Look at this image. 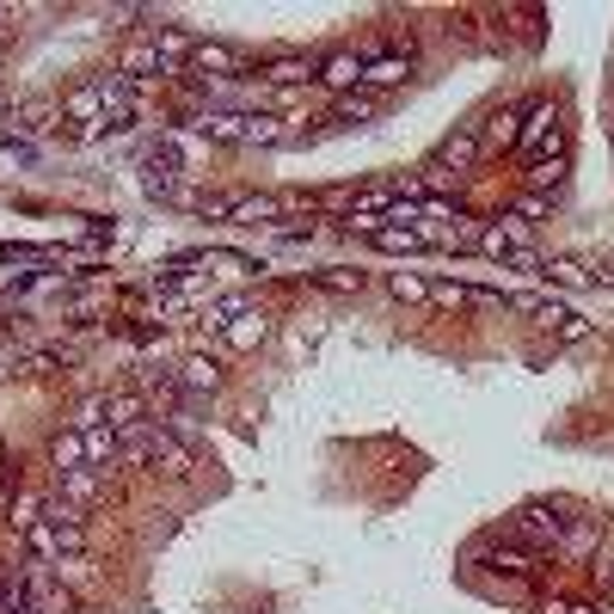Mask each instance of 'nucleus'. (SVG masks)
I'll list each match as a JSON object with an SVG mask.
<instances>
[{
  "label": "nucleus",
  "mask_w": 614,
  "mask_h": 614,
  "mask_svg": "<svg viewBox=\"0 0 614 614\" xmlns=\"http://www.w3.org/2000/svg\"><path fill=\"white\" fill-rule=\"evenodd\" d=\"M565 534H572V522L560 516V510H548V504H529V510H516L510 516V541H522V548H560Z\"/></svg>",
  "instance_id": "obj_4"
},
{
  "label": "nucleus",
  "mask_w": 614,
  "mask_h": 614,
  "mask_svg": "<svg viewBox=\"0 0 614 614\" xmlns=\"http://www.w3.org/2000/svg\"><path fill=\"white\" fill-rule=\"evenodd\" d=\"M516 154L522 161H565V123H560V105L553 99H541V105H529V117H522V135H516Z\"/></svg>",
  "instance_id": "obj_1"
},
{
  "label": "nucleus",
  "mask_w": 614,
  "mask_h": 614,
  "mask_svg": "<svg viewBox=\"0 0 614 614\" xmlns=\"http://www.w3.org/2000/svg\"><path fill=\"white\" fill-rule=\"evenodd\" d=\"M25 534H31V548H38V560H74V553H81V522L68 516V504L38 516Z\"/></svg>",
  "instance_id": "obj_3"
},
{
  "label": "nucleus",
  "mask_w": 614,
  "mask_h": 614,
  "mask_svg": "<svg viewBox=\"0 0 614 614\" xmlns=\"http://www.w3.org/2000/svg\"><path fill=\"white\" fill-rule=\"evenodd\" d=\"M320 86H332V93H357V86H362V55H350V50L326 55V62H320Z\"/></svg>",
  "instance_id": "obj_12"
},
{
  "label": "nucleus",
  "mask_w": 614,
  "mask_h": 614,
  "mask_svg": "<svg viewBox=\"0 0 614 614\" xmlns=\"http://www.w3.org/2000/svg\"><path fill=\"white\" fill-rule=\"evenodd\" d=\"M154 55H161V74H185L191 68V50H197V38L191 31H178V25H154Z\"/></svg>",
  "instance_id": "obj_6"
},
{
  "label": "nucleus",
  "mask_w": 614,
  "mask_h": 614,
  "mask_svg": "<svg viewBox=\"0 0 614 614\" xmlns=\"http://www.w3.org/2000/svg\"><path fill=\"white\" fill-rule=\"evenodd\" d=\"M265 338H270V314H265V307H241V314L227 320V345H234V350H258Z\"/></svg>",
  "instance_id": "obj_9"
},
{
  "label": "nucleus",
  "mask_w": 614,
  "mask_h": 614,
  "mask_svg": "<svg viewBox=\"0 0 614 614\" xmlns=\"http://www.w3.org/2000/svg\"><path fill=\"white\" fill-rule=\"evenodd\" d=\"M553 209V197H541V191H522V203H516V222H534V215H548Z\"/></svg>",
  "instance_id": "obj_26"
},
{
  "label": "nucleus",
  "mask_w": 614,
  "mask_h": 614,
  "mask_svg": "<svg viewBox=\"0 0 614 614\" xmlns=\"http://www.w3.org/2000/svg\"><path fill=\"white\" fill-rule=\"evenodd\" d=\"M142 191L147 197H178V166L173 161H147L142 166Z\"/></svg>",
  "instance_id": "obj_22"
},
{
  "label": "nucleus",
  "mask_w": 614,
  "mask_h": 614,
  "mask_svg": "<svg viewBox=\"0 0 614 614\" xmlns=\"http://www.w3.org/2000/svg\"><path fill=\"white\" fill-rule=\"evenodd\" d=\"M270 215H283V203H277V197H234V209H227V222L258 227V222H270Z\"/></svg>",
  "instance_id": "obj_21"
},
{
  "label": "nucleus",
  "mask_w": 614,
  "mask_h": 614,
  "mask_svg": "<svg viewBox=\"0 0 614 614\" xmlns=\"http://www.w3.org/2000/svg\"><path fill=\"white\" fill-rule=\"evenodd\" d=\"M81 442H86V468H99V473L111 461H123V437L111 424H81Z\"/></svg>",
  "instance_id": "obj_10"
},
{
  "label": "nucleus",
  "mask_w": 614,
  "mask_h": 614,
  "mask_svg": "<svg viewBox=\"0 0 614 614\" xmlns=\"http://www.w3.org/2000/svg\"><path fill=\"white\" fill-rule=\"evenodd\" d=\"M522 117H529V105H498L492 117H485V130H480V147H516V135H522Z\"/></svg>",
  "instance_id": "obj_7"
},
{
  "label": "nucleus",
  "mask_w": 614,
  "mask_h": 614,
  "mask_svg": "<svg viewBox=\"0 0 614 614\" xmlns=\"http://www.w3.org/2000/svg\"><path fill=\"white\" fill-rule=\"evenodd\" d=\"M388 289L400 295V301H430V283H424V277H406V270L388 283Z\"/></svg>",
  "instance_id": "obj_25"
},
{
  "label": "nucleus",
  "mask_w": 614,
  "mask_h": 614,
  "mask_svg": "<svg viewBox=\"0 0 614 614\" xmlns=\"http://www.w3.org/2000/svg\"><path fill=\"white\" fill-rule=\"evenodd\" d=\"M406 74H412V55H375V62H362V93H388Z\"/></svg>",
  "instance_id": "obj_11"
},
{
  "label": "nucleus",
  "mask_w": 614,
  "mask_h": 614,
  "mask_svg": "<svg viewBox=\"0 0 614 614\" xmlns=\"http://www.w3.org/2000/svg\"><path fill=\"white\" fill-rule=\"evenodd\" d=\"M117 74H123V81H147V74H161L154 43H130V50H123V62H117Z\"/></svg>",
  "instance_id": "obj_19"
},
{
  "label": "nucleus",
  "mask_w": 614,
  "mask_h": 614,
  "mask_svg": "<svg viewBox=\"0 0 614 614\" xmlns=\"http://www.w3.org/2000/svg\"><path fill=\"white\" fill-rule=\"evenodd\" d=\"M99 480H105L99 468H74V473H62V504H68V510L93 504V498H99Z\"/></svg>",
  "instance_id": "obj_17"
},
{
  "label": "nucleus",
  "mask_w": 614,
  "mask_h": 614,
  "mask_svg": "<svg viewBox=\"0 0 614 614\" xmlns=\"http://www.w3.org/2000/svg\"><path fill=\"white\" fill-rule=\"evenodd\" d=\"M50 468H55V480H62V473H74V468H86V442H81V430H62V437L50 442Z\"/></svg>",
  "instance_id": "obj_18"
},
{
  "label": "nucleus",
  "mask_w": 614,
  "mask_h": 614,
  "mask_svg": "<svg viewBox=\"0 0 614 614\" xmlns=\"http://www.w3.org/2000/svg\"><path fill=\"white\" fill-rule=\"evenodd\" d=\"M369 246H375V253H424L430 241L418 234V227H406V222H381L369 234Z\"/></svg>",
  "instance_id": "obj_13"
},
{
  "label": "nucleus",
  "mask_w": 614,
  "mask_h": 614,
  "mask_svg": "<svg viewBox=\"0 0 614 614\" xmlns=\"http://www.w3.org/2000/svg\"><path fill=\"white\" fill-rule=\"evenodd\" d=\"M191 68H215V74H241V50H227V43H209L197 38V50H191Z\"/></svg>",
  "instance_id": "obj_16"
},
{
  "label": "nucleus",
  "mask_w": 614,
  "mask_h": 614,
  "mask_svg": "<svg viewBox=\"0 0 614 614\" xmlns=\"http://www.w3.org/2000/svg\"><path fill=\"white\" fill-rule=\"evenodd\" d=\"M590 320H577V314H560V338H584Z\"/></svg>",
  "instance_id": "obj_30"
},
{
  "label": "nucleus",
  "mask_w": 614,
  "mask_h": 614,
  "mask_svg": "<svg viewBox=\"0 0 614 614\" xmlns=\"http://www.w3.org/2000/svg\"><path fill=\"white\" fill-rule=\"evenodd\" d=\"M375 111H381V99H375V93H362V86H357V93H345V99H338V117H345V123H369Z\"/></svg>",
  "instance_id": "obj_24"
},
{
  "label": "nucleus",
  "mask_w": 614,
  "mask_h": 614,
  "mask_svg": "<svg viewBox=\"0 0 614 614\" xmlns=\"http://www.w3.org/2000/svg\"><path fill=\"white\" fill-rule=\"evenodd\" d=\"M307 74H320V68L307 62V55H277V62L265 68V81H270V86H301Z\"/></svg>",
  "instance_id": "obj_20"
},
{
  "label": "nucleus",
  "mask_w": 614,
  "mask_h": 614,
  "mask_svg": "<svg viewBox=\"0 0 614 614\" xmlns=\"http://www.w3.org/2000/svg\"><path fill=\"white\" fill-rule=\"evenodd\" d=\"M548 614H602L596 602H548Z\"/></svg>",
  "instance_id": "obj_29"
},
{
  "label": "nucleus",
  "mask_w": 614,
  "mask_h": 614,
  "mask_svg": "<svg viewBox=\"0 0 614 614\" xmlns=\"http://www.w3.org/2000/svg\"><path fill=\"white\" fill-rule=\"evenodd\" d=\"M147 461H154L161 473H173V480H185V473H191V449L173 437V430H161V424H154V442H147Z\"/></svg>",
  "instance_id": "obj_8"
},
{
  "label": "nucleus",
  "mask_w": 614,
  "mask_h": 614,
  "mask_svg": "<svg viewBox=\"0 0 614 614\" xmlns=\"http://www.w3.org/2000/svg\"><path fill=\"white\" fill-rule=\"evenodd\" d=\"M178 381H185L191 393H215V388H222V362H215V357H185V362H178Z\"/></svg>",
  "instance_id": "obj_15"
},
{
  "label": "nucleus",
  "mask_w": 614,
  "mask_h": 614,
  "mask_svg": "<svg viewBox=\"0 0 614 614\" xmlns=\"http://www.w3.org/2000/svg\"><path fill=\"white\" fill-rule=\"evenodd\" d=\"M246 117L253 111H203L197 135H209V142H246Z\"/></svg>",
  "instance_id": "obj_14"
},
{
  "label": "nucleus",
  "mask_w": 614,
  "mask_h": 614,
  "mask_svg": "<svg viewBox=\"0 0 614 614\" xmlns=\"http://www.w3.org/2000/svg\"><path fill=\"white\" fill-rule=\"evenodd\" d=\"M277 117H258V111H253V117H246V142H277Z\"/></svg>",
  "instance_id": "obj_27"
},
{
  "label": "nucleus",
  "mask_w": 614,
  "mask_h": 614,
  "mask_svg": "<svg viewBox=\"0 0 614 614\" xmlns=\"http://www.w3.org/2000/svg\"><path fill=\"white\" fill-rule=\"evenodd\" d=\"M522 178H529V191H541V197H553V191H560V178H565V161H534Z\"/></svg>",
  "instance_id": "obj_23"
},
{
  "label": "nucleus",
  "mask_w": 614,
  "mask_h": 614,
  "mask_svg": "<svg viewBox=\"0 0 614 614\" xmlns=\"http://www.w3.org/2000/svg\"><path fill=\"white\" fill-rule=\"evenodd\" d=\"M473 161H480V130L468 123V130H454L449 142L437 147V161H430V173H437V178H442V173H468Z\"/></svg>",
  "instance_id": "obj_5"
},
{
  "label": "nucleus",
  "mask_w": 614,
  "mask_h": 614,
  "mask_svg": "<svg viewBox=\"0 0 614 614\" xmlns=\"http://www.w3.org/2000/svg\"><path fill=\"white\" fill-rule=\"evenodd\" d=\"M473 253L498 258V265H516V270H534V265H541V258H534V227L516 222V215H504V222H485Z\"/></svg>",
  "instance_id": "obj_2"
},
{
  "label": "nucleus",
  "mask_w": 614,
  "mask_h": 614,
  "mask_svg": "<svg viewBox=\"0 0 614 614\" xmlns=\"http://www.w3.org/2000/svg\"><path fill=\"white\" fill-rule=\"evenodd\" d=\"M326 289H362V270H326Z\"/></svg>",
  "instance_id": "obj_28"
},
{
  "label": "nucleus",
  "mask_w": 614,
  "mask_h": 614,
  "mask_svg": "<svg viewBox=\"0 0 614 614\" xmlns=\"http://www.w3.org/2000/svg\"><path fill=\"white\" fill-rule=\"evenodd\" d=\"M553 277H560V283H584V270H577L572 258H560V265H553Z\"/></svg>",
  "instance_id": "obj_31"
}]
</instances>
